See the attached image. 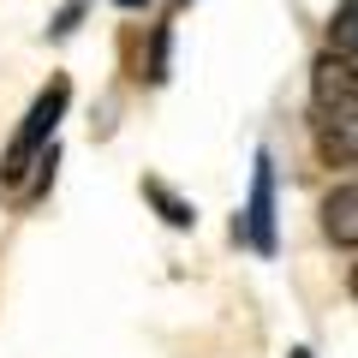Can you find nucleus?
I'll return each mask as SVG.
<instances>
[{
  "label": "nucleus",
  "mask_w": 358,
  "mask_h": 358,
  "mask_svg": "<svg viewBox=\"0 0 358 358\" xmlns=\"http://www.w3.org/2000/svg\"><path fill=\"white\" fill-rule=\"evenodd\" d=\"M66 102H72V84H66V78H54L36 102H30V114H24V126H18V138L6 143V155H0V185H18V179H24V167L48 150V138H54V126H60Z\"/></svg>",
  "instance_id": "nucleus-1"
},
{
  "label": "nucleus",
  "mask_w": 358,
  "mask_h": 358,
  "mask_svg": "<svg viewBox=\"0 0 358 358\" xmlns=\"http://www.w3.org/2000/svg\"><path fill=\"white\" fill-rule=\"evenodd\" d=\"M239 239H251L257 251H275V162L268 155H257V173H251V203H245V215H239Z\"/></svg>",
  "instance_id": "nucleus-2"
},
{
  "label": "nucleus",
  "mask_w": 358,
  "mask_h": 358,
  "mask_svg": "<svg viewBox=\"0 0 358 358\" xmlns=\"http://www.w3.org/2000/svg\"><path fill=\"white\" fill-rule=\"evenodd\" d=\"M317 155L329 167H358V108H317Z\"/></svg>",
  "instance_id": "nucleus-3"
},
{
  "label": "nucleus",
  "mask_w": 358,
  "mask_h": 358,
  "mask_svg": "<svg viewBox=\"0 0 358 358\" xmlns=\"http://www.w3.org/2000/svg\"><path fill=\"white\" fill-rule=\"evenodd\" d=\"M310 90H317V108H358V60L322 48L310 66Z\"/></svg>",
  "instance_id": "nucleus-4"
},
{
  "label": "nucleus",
  "mask_w": 358,
  "mask_h": 358,
  "mask_svg": "<svg viewBox=\"0 0 358 358\" xmlns=\"http://www.w3.org/2000/svg\"><path fill=\"white\" fill-rule=\"evenodd\" d=\"M322 233L346 251H358V185H334L322 197Z\"/></svg>",
  "instance_id": "nucleus-5"
},
{
  "label": "nucleus",
  "mask_w": 358,
  "mask_h": 358,
  "mask_svg": "<svg viewBox=\"0 0 358 358\" xmlns=\"http://www.w3.org/2000/svg\"><path fill=\"white\" fill-rule=\"evenodd\" d=\"M329 48L358 60V0H341V13L329 18Z\"/></svg>",
  "instance_id": "nucleus-6"
},
{
  "label": "nucleus",
  "mask_w": 358,
  "mask_h": 358,
  "mask_svg": "<svg viewBox=\"0 0 358 358\" xmlns=\"http://www.w3.org/2000/svg\"><path fill=\"white\" fill-rule=\"evenodd\" d=\"M143 197H150V203L162 209V221H167V227H192V221H197V209H192V203H179V197L162 185V179H143Z\"/></svg>",
  "instance_id": "nucleus-7"
},
{
  "label": "nucleus",
  "mask_w": 358,
  "mask_h": 358,
  "mask_svg": "<svg viewBox=\"0 0 358 358\" xmlns=\"http://www.w3.org/2000/svg\"><path fill=\"white\" fill-rule=\"evenodd\" d=\"M167 78V30H155V42H150V84H162Z\"/></svg>",
  "instance_id": "nucleus-8"
},
{
  "label": "nucleus",
  "mask_w": 358,
  "mask_h": 358,
  "mask_svg": "<svg viewBox=\"0 0 358 358\" xmlns=\"http://www.w3.org/2000/svg\"><path fill=\"white\" fill-rule=\"evenodd\" d=\"M114 6H126V13H143V6H150V0H114Z\"/></svg>",
  "instance_id": "nucleus-9"
},
{
  "label": "nucleus",
  "mask_w": 358,
  "mask_h": 358,
  "mask_svg": "<svg viewBox=\"0 0 358 358\" xmlns=\"http://www.w3.org/2000/svg\"><path fill=\"white\" fill-rule=\"evenodd\" d=\"M346 287H352V299H358V263H352V281H346Z\"/></svg>",
  "instance_id": "nucleus-10"
},
{
  "label": "nucleus",
  "mask_w": 358,
  "mask_h": 358,
  "mask_svg": "<svg viewBox=\"0 0 358 358\" xmlns=\"http://www.w3.org/2000/svg\"><path fill=\"white\" fill-rule=\"evenodd\" d=\"M287 358H310V352H305V346H293V352H287Z\"/></svg>",
  "instance_id": "nucleus-11"
}]
</instances>
